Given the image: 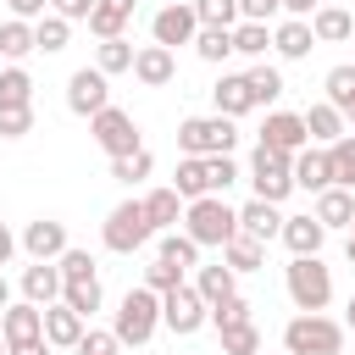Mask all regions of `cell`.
<instances>
[{
  "label": "cell",
  "instance_id": "10",
  "mask_svg": "<svg viewBox=\"0 0 355 355\" xmlns=\"http://www.w3.org/2000/svg\"><path fill=\"white\" fill-rule=\"evenodd\" d=\"M194 33H200V17L189 0H172L150 17V44H166L172 55H178V44H194Z\"/></svg>",
  "mask_w": 355,
  "mask_h": 355
},
{
  "label": "cell",
  "instance_id": "59",
  "mask_svg": "<svg viewBox=\"0 0 355 355\" xmlns=\"http://www.w3.org/2000/svg\"><path fill=\"white\" fill-rule=\"evenodd\" d=\"M344 255H349V266H355V239H349V244H344Z\"/></svg>",
  "mask_w": 355,
  "mask_h": 355
},
{
  "label": "cell",
  "instance_id": "40",
  "mask_svg": "<svg viewBox=\"0 0 355 355\" xmlns=\"http://www.w3.org/2000/svg\"><path fill=\"white\" fill-rule=\"evenodd\" d=\"M33 39H39V50H44V55H55V50H67V44H72V22L50 11V17H39V22H33Z\"/></svg>",
  "mask_w": 355,
  "mask_h": 355
},
{
  "label": "cell",
  "instance_id": "18",
  "mask_svg": "<svg viewBox=\"0 0 355 355\" xmlns=\"http://www.w3.org/2000/svg\"><path fill=\"white\" fill-rule=\"evenodd\" d=\"M300 116H305V133H311V144H322V150H327V144H338V139L349 133L344 111H338V105H327V100H311Z\"/></svg>",
  "mask_w": 355,
  "mask_h": 355
},
{
  "label": "cell",
  "instance_id": "13",
  "mask_svg": "<svg viewBox=\"0 0 355 355\" xmlns=\"http://www.w3.org/2000/svg\"><path fill=\"white\" fill-rule=\"evenodd\" d=\"M22 250H28L33 261H61V255L72 250L67 222H55V216H33V222L22 227Z\"/></svg>",
  "mask_w": 355,
  "mask_h": 355
},
{
  "label": "cell",
  "instance_id": "29",
  "mask_svg": "<svg viewBox=\"0 0 355 355\" xmlns=\"http://www.w3.org/2000/svg\"><path fill=\"white\" fill-rule=\"evenodd\" d=\"M311 33H316V44H344V39H355V17L344 6H322L311 17Z\"/></svg>",
  "mask_w": 355,
  "mask_h": 355
},
{
  "label": "cell",
  "instance_id": "22",
  "mask_svg": "<svg viewBox=\"0 0 355 355\" xmlns=\"http://www.w3.org/2000/svg\"><path fill=\"white\" fill-rule=\"evenodd\" d=\"M139 200H144V216H150L155 233H172V227L183 222V205H189L172 183H161V189H150V194H139Z\"/></svg>",
  "mask_w": 355,
  "mask_h": 355
},
{
  "label": "cell",
  "instance_id": "8",
  "mask_svg": "<svg viewBox=\"0 0 355 355\" xmlns=\"http://www.w3.org/2000/svg\"><path fill=\"white\" fill-rule=\"evenodd\" d=\"M89 139L105 150V161H122V155L144 150V139H139V122H133V111H122V105H105L100 116H89Z\"/></svg>",
  "mask_w": 355,
  "mask_h": 355
},
{
  "label": "cell",
  "instance_id": "56",
  "mask_svg": "<svg viewBox=\"0 0 355 355\" xmlns=\"http://www.w3.org/2000/svg\"><path fill=\"white\" fill-rule=\"evenodd\" d=\"M11 355H50V338H28V344H11Z\"/></svg>",
  "mask_w": 355,
  "mask_h": 355
},
{
  "label": "cell",
  "instance_id": "36",
  "mask_svg": "<svg viewBox=\"0 0 355 355\" xmlns=\"http://www.w3.org/2000/svg\"><path fill=\"white\" fill-rule=\"evenodd\" d=\"M322 89H327V94H322L327 105H338V111H349V105H355V67H349V61H338V67H327V78H322Z\"/></svg>",
  "mask_w": 355,
  "mask_h": 355
},
{
  "label": "cell",
  "instance_id": "38",
  "mask_svg": "<svg viewBox=\"0 0 355 355\" xmlns=\"http://www.w3.org/2000/svg\"><path fill=\"white\" fill-rule=\"evenodd\" d=\"M161 261H172V266H183V272H194V266H200V244H194L183 227H172V233H161Z\"/></svg>",
  "mask_w": 355,
  "mask_h": 355
},
{
  "label": "cell",
  "instance_id": "21",
  "mask_svg": "<svg viewBox=\"0 0 355 355\" xmlns=\"http://www.w3.org/2000/svg\"><path fill=\"white\" fill-rule=\"evenodd\" d=\"M294 189H311V194L333 189V161H327L322 144H305V150L294 155Z\"/></svg>",
  "mask_w": 355,
  "mask_h": 355
},
{
  "label": "cell",
  "instance_id": "43",
  "mask_svg": "<svg viewBox=\"0 0 355 355\" xmlns=\"http://www.w3.org/2000/svg\"><path fill=\"white\" fill-rule=\"evenodd\" d=\"M261 327L255 322H239V327H222V355H261Z\"/></svg>",
  "mask_w": 355,
  "mask_h": 355
},
{
  "label": "cell",
  "instance_id": "31",
  "mask_svg": "<svg viewBox=\"0 0 355 355\" xmlns=\"http://www.w3.org/2000/svg\"><path fill=\"white\" fill-rule=\"evenodd\" d=\"M100 300H105V288H100V272H94V277H72V283L61 288V305H72L83 322L100 311Z\"/></svg>",
  "mask_w": 355,
  "mask_h": 355
},
{
  "label": "cell",
  "instance_id": "30",
  "mask_svg": "<svg viewBox=\"0 0 355 355\" xmlns=\"http://www.w3.org/2000/svg\"><path fill=\"white\" fill-rule=\"evenodd\" d=\"M222 266H233L239 277H244V272H261V266H266V244L239 233V239H227V250H222Z\"/></svg>",
  "mask_w": 355,
  "mask_h": 355
},
{
  "label": "cell",
  "instance_id": "48",
  "mask_svg": "<svg viewBox=\"0 0 355 355\" xmlns=\"http://www.w3.org/2000/svg\"><path fill=\"white\" fill-rule=\"evenodd\" d=\"M33 133V105H6L0 111V139H28Z\"/></svg>",
  "mask_w": 355,
  "mask_h": 355
},
{
  "label": "cell",
  "instance_id": "33",
  "mask_svg": "<svg viewBox=\"0 0 355 355\" xmlns=\"http://www.w3.org/2000/svg\"><path fill=\"white\" fill-rule=\"evenodd\" d=\"M250 94H255V105H277L283 100V72L272 67V61H250Z\"/></svg>",
  "mask_w": 355,
  "mask_h": 355
},
{
  "label": "cell",
  "instance_id": "5",
  "mask_svg": "<svg viewBox=\"0 0 355 355\" xmlns=\"http://www.w3.org/2000/svg\"><path fill=\"white\" fill-rule=\"evenodd\" d=\"M111 333L122 338V344H150L155 333H161V294H150L144 283L139 288H128L122 294V305H116V316H111Z\"/></svg>",
  "mask_w": 355,
  "mask_h": 355
},
{
  "label": "cell",
  "instance_id": "52",
  "mask_svg": "<svg viewBox=\"0 0 355 355\" xmlns=\"http://www.w3.org/2000/svg\"><path fill=\"white\" fill-rule=\"evenodd\" d=\"M50 11H55V17H67V22H89L94 0H50Z\"/></svg>",
  "mask_w": 355,
  "mask_h": 355
},
{
  "label": "cell",
  "instance_id": "46",
  "mask_svg": "<svg viewBox=\"0 0 355 355\" xmlns=\"http://www.w3.org/2000/svg\"><path fill=\"white\" fill-rule=\"evenodd\" d=\"M239 322H255V316H250V300H244V294H233V300L211 305V327H216V333H222V327H239Z\"/></svg>",
  "mask_w": 355,
  "mask_h": 355
},
{
  "label": "cell",
  "instance_id": "27",
  "mask_svg": "<svg viewBox=\"0 0 355 355\" xmlns=\"http://www.w3.org/2000/svg\"><path fill=\"white\" fill-rule=\"evenodd\" d=\"M194 288H200V300H205V305H222V300H233V294H239V272H233V266H222V261L194 266Z\"/></svg>",
  "mask_w": 355,
  "mask_h": 355
},
{
  "label": "cell",
  "instance_id": "49",
  "mask_svg": "<svg viewBox=\"0 0 355 355\" xmlns=\"http://www.w3.org/2000/svg\"><path fill=\"white\" fill-rule=\"evenodd\" d=\"M122 349V338L111 333V327H89L83 338H78V355H116Z\"/></svg>",
  "mask_w": 355,
  "mask_h": 355
},
{
  "label": "cell",
  "instance_id": "42",
  "mask_svg": "<svg viewBox=\"0 0 355 355\" xmlns=\"http://www.w3.org/2000/svg\"><path fill=\"white\" fill-rule=\"evenodd\" d=\"M183 283H189V272L172 266V261H161V255L144 266V288H150V294H172V288H183Z\"/></svg>",
  "mask_w": 355,
  "mask_h": 355
},
{
  "label": "cell",
  "instance_id": "25",
  "mask_svg": "<svg viewBox=\"0 0 355 355\" xmlns=\"http://www.w3.org/2000/svg\"><path fill=\"white\" fill-rule=\"evenodd\" d=\"M322 244H327V227H322L311 211L283 222V250H288V255H322Z\"/></svg>",
  "mask_w": 355,
  "mask_h": 355
},
{
  "label": "cell",
  "instance_id": "62",
  "mask_svg": "<svg viewBox=\"0 0 355 355\" xmlns=\"http://www.w3.org/2000/svg\"><path fill=\"white\" fill-rule=\"evenodd\" d=\"M349 239H355V222H349Z\"/></svg>",
  "mask_w": 355,
  "mask_h": 355
},
{
  "label": "cell",
  "instance_id": "11",
  "mask_svg": "<svg viewBox=\"0 0 355 355\" xmlns=\"http://www.w3.org/2000/svg\"><path fill=\"white\" fill-rule=\"evenodd\" d=\"M105 105H111V78L100 67H78L67 78V111L72 116H100Z\"/></svg>",
  "mask_w": 355,
  "mask_h": 355
},
{
  "label": "cell",
  "instance_id": "14",
  "mask_svg": "<svg viewBox=\"0 0 355 355\" xmlns=\"http://www.w3.org/2000/svg\"><path fill=\"white\" fill-rule=\"evenodd\" d=\"M283 222H288V216H283L277 205L255 200V194L239 205V233H244V239H261V244H272V239H283Z\"/></svg>",
  "mask_w": 355,
  "mask_h": 355
},
{
  "label": "cell",
  "instance_id": "4",
  "mask_svg": "<svg viewBox=\"0 0 355 355\" xmlns=\"http://www.w3.org/2000/svg\"><path fill=\"white\" fill-rule=\"evenodd\" d=\"M178 150L183 155H200V161L233 155L239 150V122L233 116H183L178 122Z\"/></svg>",
  "mask_w": 355,
  "mask_h": 355
},
{
  "label": "cell",
  "instance_id": "7",
  "mask_svg": "<svg viewBox=\"0 0 355 355\" xmlns=\"http://www.w3.org/2000/svg\"><path fill=\"white\" fill-rule=\"evenodd\" d=\"M100 239H105L111 255H133V250H144V244L155 239V227H150V216H144V200H122V205H111Z\"/></svg>",
  "mask_w": 355,
  "mask_h": 355
},
{
  "label": "cell",
  "instance_id": "61",
  "mask_svg": "<svg viewBox=\"0 0 355 355\" xmlns=\"http://www.w3.org/2000/svg\"><path fill=\"white\" fill-rule=\"evenodd\" d=\"M0 355H11V344H6V333H0Z\"/></svg>",
  "mask_w": 355,
  "mask_h": 355
},
{
  "label": "cell",
  "instance_id": "20",
  "mask_svg": "<svg viewBox=\"0 0 355 355\" xmlns=\"http://www.w3.org/2000/svg\"><path fill=\"white\" fill-rule=\"evenodd\" d=\"M89 333V322L72 311V305H44V338H50V349H78V338Z\"/></svg>",
  "mask_w": 355,
  "mask_h": 355
},
{
  "label": "cell",
  "instance_id": "39",
  "mask_svg": "<svg viewBox=\"0 0 355 355\" xmlns=\"http://www.w3.org/2000/svg\"><path fill=\"white\" fill-rule=\"evenodd\" d=\"M6 105H33V78L28 67H0V111Z\"/></svg>",
  "mask_w": 355,
  "mask_h": 355
},
{
  "label": "cell",
  "instance_id": "54",
  "mask_svg": "<svg viewBox=\"0 0 355 355\" xmlns=\"http://www.w3.org/2000/svg\"><path fill=\"white\" fill-rule=\"evenodd\" d=\"M283 11H288V17H300V22H311V17L322 11V0H283Z\"/></svg>",
  "mask_w": 355,
  "mask_h": 355
},
{
  "label": "cell",
  "instance_id": "26",
  "mask_svg": "<svg viewBox=\"0 0 355 355\" xmlns=\"http://www.w3.org/2000/svg\"><path fill=\"white\" fill-rule=\"evenodd\" d=\"M311 216H316L327 233H333V227H349V222H355V189H338V183L322 189L316 205H311Z\"/></svg>",
  "mask_w": 355,
  "mask_h": 355
},
{
  "label": "cell",
  "instance_id": "57",
  "mask_svg": "<svg viewBox=\"0 0 355 355\" xmlns=\"http://www.w3.org/2000/svg\"><path fill=\"white\" fill-rule=\"evenodd\" d=\"M344 327L355 333V294H349V305H344Z\"/></svg>",
  "mask_w": 355,
  "mask_h": 355
},
{
  "label": "cell",
  "instance_id": "24",
  "mask_svg": "<svg viewBox=\"0 0 355 355\" xmlns=\"http://www.w3.org/2000/svg\"><path fill=\"white\" fill-rule=\"evenodd\" d=\"M272 50H277L283 61H305V55L316 50V33H311V22H300V17H283V22L272 28Z\"/></svg>",
  "mask_w": 355,
  "mask_h": 355
},
{
  "label": "cell",
  "instance_id": "63",
  "mask_svg": "<svg viewBox=\"0 0 355 355\" xmlns=\"http://www.w3.org/2000/svg\"><path fill=\"white\" fill-rule=\"evenodd\" d=\"M261 355H266V349H261ZM283 355H288V349H283Z\"/></svg>",
  "mask_w": 355,
  "mask_h": 355
},
{
  "label": "cell",
  "instance_id": "2",
  "mask_svg": "<svg viewBox=\"0 0 355 355\" xmlns=\"http://www.w3.org/2000/svg\"><path fill=\"white\" fill-rule=\"evenodd\" d=\"M283 288H288L294 311H327L333 305V266L322 255H288Z\"/></svg>",
  "mask_w": 355,
  "mask_h": 355
},
{
  "label": "cell",
  "instance_id": "37",
  "mask_svg": "<svg viewBox=\"0 0 355 355\" xmlns=\"http://www.w3.org/2000/svg\"><path fill=\"white\" fill-rule=\"evenodd\" d=\"M194 55L211 61V67H222V61L233 55V28H200V33H194Z\"/></svg>",
  "mask_w": 355,
  "mask_h": 355
},
{
  "label": "cell",
  "instance_id": "32",
  "mask_svg": "<svg viewBox=\"0 0 355 355\" xmlns=\"http://www.w3.org/2000/svg\"><path fill=\"white\" fill-rule=\"evenodd\" d=\"M133 55H139V44H128V39H100V44H94V67H100L105 78L133 72Z\"/></svg>",
  "mask_w": 355,
  "mask_h": 355
},
{
  "label": "cell",
  "instance_id": "55",
  "mask_svg": "<svg viewBox=\"0 0 355 355\" xmlns=\"http://www.w3.org/2000/svg\"><path fill=\"white\" fill-rule=\"evenodd\" d=\"M17 244H22V239H17V233H11L6 222H0V272L11 266V255H17Z\"/></svg>",
  "mask_w": 355,
  "mask_h": 355
},
{
  "label": "cell",
  "instance_id": "50",
  "mask_svg": "<svg viewBox=\"0 0 355 355\" xmlns=\"http://www.w3.org/2000/svg\"><path fill=\"white\" fill-rule=\"evenodd\" d=\"M55 266H61V283H72V277H94V255H89V250H78V244H72Z\"/></svg>",
  "mask_w": 355,
  "mask_h": 355
},
{
  "label": "cell",
  "instance_id": "28",
  "mask_svg": "<svg viewBox=\"0 0 355 355\" xmlns=\"http://www.w3.org/2000/svg\"><path fill=\"white\" fill-rule=\"evenodd\" d=\"M39 50V39H33V22H22V17H6L0 22V55H6V67H22V55H33Z\"/></svg>",
  "mask_w": 355,
  "mask_h": 355
},
{
  "label": "cell",
  "instance_id": "60",
  "mask_svg": "<svg viewBox=\"0 0 355 355\" xmlns=\"http://www.w3.org/2000/svg\"><path fill=\"white\" fill-rule=\"evenodd\" d=\"M344 122H349V133H355V105H349V111H344Z\"/></svg>",
  "mask_w": 355,
  "mask_h": 355
},
{
  "label": "cell",
  "instance_id": "53",
  "mask_svg": "<svg viewBox=\"0 0 355 355\" xmlns=\"http://www.w3.org/2000/svg\"><path fill=\"white\" fill-rule=\"evenodd\" d=\"M11 6V17H22V22H39V17H50V0H6Z\"/></svg>",
  "mask_w": 355,
  "mask_h": 355
},
{
  "label": "cell",
  "instance_id": "9",
  "mask_svg": "<svg viewBox=\"0 0 355 355\" xmlns=\"http://www.w3.org/2000/svg\"><path fill=\"white\" fill-rule=\"evenodd\" d=\"M205 322H211V305L200 300V288H194V283H183V288L161 294V327H166V333H178V338H194Z\"/></svg>",
  "mask_w": 355,
  "mask_h": 355
},
{
  "label": "cell",
  "instance_id": "17",
  "mask_svg": "<svg viewBox=\"0 0 355 355\" xmlns=\"http://www.w3.org/2000/svg\"><path fill=\"white\" fill-rule=\"evenodd\" d=\"M211 100H216V116H244V111H255V94H250V78L244 72H222L216 83H211Z\"/></svg>",
  "mask_w": 355,
  "mask_h": 355
},
{
  "label": "cell",
  "instance_id": "3",
  "mask_svg": "<svg viewBox=\"0 0 355 355\" xmlns=\"http://www.w3.org/2000/svg\"><path fill=\"white\" fill-rule=\"evenodd\" d=\"M344 322H333L327 311H300V316H288V327H283V349L288 355H344Z\"/></svg>",
  "mask_w": 355,
  "mask_h": 355
},
{
  "label": "cell",
  "instance_id": "23",
  "mask_svg": "<svg viewBox=\"0 0 355 355\" xmlns=\"http://www.w3.org/2000/svg\"><path fill=\"white\" fill-rule=\"evenodd\" d=\"M133 6H139V0H94V11H89V33H94V39H128Z\"/></svg>",
  "mask_w": 355,
  "mask_h": 355
},
{
  "label": "cell",
  "instance_id": "44",
  "mask_svg": "<svg viewBox=\"0 0 355 355\" xmlns=\"http://www.w3.org/2000/svg\"><path fill=\"white\" fill-rule=\"evenodd\" d=\"M327 161H333V183L355 189V133H344L338 144H327Z\"/></svg>",
  "mask_w": 355,
  "mask_h": 355
},
{
  "label": "cell",
  "instance_id": "15",
  "mask_svg": "<svg viewBox=\"0 0 355 355\" xmlns=\"http://www.w3.org/2000/svg\"><path fill=\"white\" fill-rule=\"evenodd\" d=\"M133 78H139L144 89H166V83L178 78V55H172L166 44H139V55H133Z\"/></svg>",
  "mask_w": 355,
  "mask_h": 355
},
{
  "label": "cell",
  "instance_id": "58",
  "mask_svg": "<svg viewBox=\"0 0 355 355\" xmlns=\"http://www.w3.org/2000/svg\"><path fill=\"white\" fill-rule=\"evenodd\" d=\"M11 305V283H6V272H0V311Z\"/></svg>",
  "mask_w": 355,
  "mask_h": 355
},
{
  "label": "cell",
  "instance_id": "16",
  "mask_svg": "<svg viewBox=\"0 0 355 355\" xmlns=\"http://www.w3.org/2000/svg\"><path fill=\"white\" fill-rule=\"evenodd\" d=\"M61 288H67V283H61V266H55V261H33V266H22V300H28V305L44 311V305L61 300Z\"/></svg>",
  "mask_w": 355,
  "mask_h": 355
},
{
  "label": "cell",
  "instance_id": "12",
  "mask_svg": "<svg viewBox=\"0 0 355 355\" xmlns=\"http://www.w3.org/2000/svg\"><path fill=\"white\" fill-rule=\"evenodd\" d=\"M261 144L277 150V155H300V150L311 144L305 116H300V111H266V122H261Z\"/></svg>",
  "mask_w": 355,
  "mask_h": 355
},
{
  "label": "cell",
  "instance_id": "35",
  "mask_svg": "<svg viewBox=\"0 0 355 355\" xmlns=\"http://www.w3.org/2000/svg\"><path fill=\"white\" fill-rule=\"evenodd\" d=\"M266 50H272V28H266V22H239V28H233V55L266 61Z\"/></svg>",
  "mask_w": 355,
  "mask_h": 355
},
{
  "label": "cell",
  "instance_id": "6",
  "mask_svg": "<svg viewBox=\"0 0 355 355\" xmlns=\"http://www.w3.org/2000/svg\"><path fill=\"white\" fill-rule=\"evenodd\" d=\"M250 189H255V200L283 205V200L294 194V155H277V150L255 144V150H250Z\"/></svg>",
  "mask_w": 355,
  "mask_h": 355
},
{
  "label": "cell",
  "instance_id": "51",
  "mask_svg": "<svg viewBox=\"0 0 355 355\" xmlns=\"http://www.w3.org/2000/svg\"><path fill=\"white\" fill-rule=\"evenodd\" d=\"M277 11H283V0H239V17H244V22H266V28H272Z\"/></svg>",
  "mask_w": 355,
  "mask_h": 355
},
{
  "label": "cell",
  "instance_id": "47",
  "mask_svg": "<svg viewBox=\"0 0 355 355\" xmlns=\"http://www.w3.org/2000/svg\"><path fill=\"white\" fill-rule=\"evenodd\" d=\"M205 178H211V194H227V189L239 183V161H233V155H211V161H205Z\"/></svg>",
  "mask_w": 355,
  "mask_h": 355
},
{
  "label": "cell",
  "instance_id": "1",
  "mask_svg": "<svg viewBox=\"0 0 355 355\" xmlns=\"http://www.w3.org/2000/svg\"><path fill=\"white\" fill-rule=\"evenodd\" d=\"M183 233H189L200 250H227V239H239V211H233L222 194L189 200V205H183Z\"/></svg>",
  "mask_w": 355,
  "mask_h": 355
},
{
  "label": "cell",
  "instance_id": "19",
  "mask_svg": "<svg viewBox=\"0 0 355 355\" xmlns=\"http://www.w3.org/2000/svg\"><path fill=\"white\" fill-rule=\"evenodd\" d=\"M0 333H6V344L44 338V311H39V305H28V300H11V305L0 311Z\"/></svg>",
  "mask_w": 355,
  "mask_h": 355
},
{
  "label": "cell",
  "instance_id": "41",
  "mask_svg": "<svg viewBox=\"0 0 355 355\" xmlns=\"http://www.w3.org/2000/svg\"><path fill=\"white\" fill-rule=\"evenodd\" d=\"M194 6V17H200V28H239L244 17H239V0H189Z\"/></svg>",
  "mask_w": 355,
  "mask_h": 355
},
{
  "label": "cell",
  "instance_id": "34",
  "mask_svg": "<svg viewBox=\"0 0 355 355\" xmlns=\"http://www.w3.org/2000/svg\"><path fill=\"white\" fill-rule=\"evenodd\" d=\"M172 189H178L183 200H205V194H211L205 161H200V155H183V161H178V172H172Z\"/></svg>",
  "mask_w": 355,
  "mask_h": 355
},
{
  "label": "cell",
  "instance_id": "45",
  "mask_svg": "<svg viewBox=\"0 0 355 355\" xmlns=\"http://www.w3.org/2000/svg\"><path fill=\"white\" fill-rule=\"evenodd\" d=\"M150 172H155V155H150V150H133V155L111 161V178H116V183H144Z\"/></svg>",
  "mask_w": 355,
  "mask_h": 355
}]
</instances>
